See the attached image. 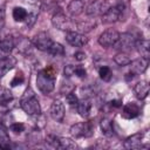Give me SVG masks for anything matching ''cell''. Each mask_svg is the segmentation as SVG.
I'll return each mask as SVG.
<instances>
[{
	"label": "cell",
	"mask_w": 150,
	"mask_h": 150,
	"mask_svg": "<svg viewBox=\"0 0 150 150\" xmlns=\"http://www.w3.org/2000/svg\"><path fill=\"white\" fill-rule=\"evenodd\" d=\"M13 19L16 21V22H22L27 19V15H28V12L26 8L21 7V6H16L13 8Z\"/></svg>",
	"instance_id": "23"
},
{
	"label": "cell",
	"mask_w": 150,
	"mask_h": 150,
	"mask_svg": "<svg viewBox=\"0 0 150 150\" xmlns=\"http://www.w3.org/2000/svg\"><path fill=\"white\" fill-rule=\"evenodd\" d=\"M49 112H50V116L54 121L62 122L63 118H64V105H63V103L59 100H55L50 105Z\"/></svg>",
	"instance_id": "12"
},
{
	"label": "cell",
	"mask_w": 150,
	"mask_h": 150,
	"mask_svg": "<svg viewBox=\"0 0 150 150\" xmlns=\"http://www.w3.org/2000/svg\"><path fill=\"white\" fill-rule=\"evenodd\" d=\"M9 142H11V138L7 132V129L1 123L0 124V143H9Z\"/></svg>",
	"instance_id": "30"
},
{
	"label": "cell",
	"mask_w": 150,
	"mask_h": 150,
	"mask_svg": "<svg viewBox=\"0 0 150 150\" xmlns=\"http://www.w3.org/2000/svg\"><path fill=\"white\" fill-rule=\"evenodd\" d=\"M11 130L14 131L15 134H20V132H22L25 130V125L22 123H20V122H15V123L11 124Z\"/></svg>",
	"instance_id": "34"
},
{
	"label": "cell",
	"mask_w": 150,
	"mask_h": 150,
	"mask_svg": "<svg viewBox=\"0 0 150 150\" xmlns=\"http://www.w3.org/2000/svg\"><path fill=\"white\" fill-rule=\"evenodd\" d=\"M135 45H136L135 36L131 33H123V34H120V38L115 46H117V48H120L121 52L127 53L132 50L135 48Z\"/></svg>",
	"instance_id": "6"
},
{
	"label": "cell",
	"mask_w": 150,
	"mask_h": 150,
	"mask_svg": "<svg viewBox=\"0 0 150 150\" xmlns=\"http://www.w3.org/2000/svg\"><path fill=\"white\" fill-rule=\"evenodd\" d=\"M13 101V94L9 89L0 86V105H6Z\"/></svg>",
	"instance_id": "22"
},
{
	"label": "cell",
	"mask_w": 150,
	"mask_h": 150,
	"mask_svg": "<svg viewBox=\"0 0 150 150\" xmlns=\"http://www.w3.org/2000/svg\"><path fill=\"white\" fill-rule=\"evenodd\" d=\"M110 105L114 108H120V107H122V100H112L110 102Z\"/></svg>",
	"instance_id": "39"
},
{
	"label": "cell",
	"mask_w": 150,
	"mask_h": 150,
	"mask_svg": "<svg viewBox=\"0 0 150 150\" xmlns=\"http://www.w3.org/2000/svg\"><path fill=\"white\" fill-rule=\"evenodd\" d=\"M55 81H56V75H55V69L53 67L45 68V69L40 70L36 75L38 88L45 95H47L54 90Z\"/></svg>",
	"instance_id": "1"
},
{
	"label": "cell",
	"mask_w": 150,
	"mask_h": 150,
	"mask_svg": "<svg viewBox=\"0 0 150 150\" xmlns=\"http://www.w3.org/2000/svg\"><path fill=\"white\" fill-rule=\"evenodd\" d=\"M25 82V76L20 71V73H16V75L13 77V80L11 81V86L12 87H16V86H20Z\"/></svg>",
	"instance_id": "31"
},
{
	"label": "cell",
	"mask_w": 150,
	"mask_h": 150,
	"mask_svg": "<svg viewBox=\"0 0 150 150\" xmlns=\"http://www.w3.org/2000/svg\"><path fill=\"white\" fill-rule=\"evenodd\" d=\"M118 38H120V33L116 29L108 28L103 33H101V35L98 36V43L102 47L109 48V47H112V46L116 45Z\"/></svg>",
	"instance_id": "5"
},
{
	"label": "cell",
	"mask_w": 150,
	"mask_h": 150,
	"mask_svg": "<svg viewBox=\"0 0 150 150\" xmlns=\"http://www.w3.org/2000/svg\"><path fill=\"white\" fill-rule=\"evenodd\" d=\"M135 48L141 54V57H144V59L149 60V56H150V42L148 40H144V39L136 40Z\"/></svg>",
	"instance_id": "18"
},
{
	"label": "cell",
	"mask_w": 150,
	"mask_h": 150,
	"mask_svg": "<svg viewBox=\"0 0 150 150\" xmlns=\"http://www.w3.org/2000/svg\"><path fill=\"white\" fill-rule=\"evenodd\" d=\"M75 74V66H73V64H67L66 67H64V69H63V75H64V77H70V76H73Z\"/></svg>",
	"instance_id": "35"
},
{
	"label": "cell",
	"mask_w": 150,
	"mask_h": 150,
	"mask_svg": "<svg viewBox=\"0 0 150 150\" xmlns=\"http://www.w3.org/2000/svg\"><path fill=\"white\" fill-rule=\"evenodd\" d=\"M52 23L55 28L60 29V30H67L69 32L70 29V22H69V19L64 15L63 12L59 11L56 13H54L53 18H52Z\"/></svg>",
	"instance_id": "10"
},
{
	"label": "cell",
	"mask_w": 150,
	"mask_h": 150,
	"mask_svg": "<svg viewBox=\"0 0 150 150\" xmlns=\"http://www.w3.org/2000/svg\"><path fill=\"white\" fill-rule=\"evenodd\" d=\"M66 101H67V103H68L70 107H76V104H77V102H79V98H77V96H76L73 91H70V93H68V94L66 95Z\"/></svg>",
	"instance_id": "32"
},
{
	"label": "cell",
	"mask_w": 150,
	"mask_h": 150,
	"mask_svg": "<svg viewBox=\"0 0 150 150\" xmlns=\"http://www.w3.org/2000/svg\"><path fill=\"white\" fill-rule=\"evenodd\" d=\"M76 109H77V112L81 117H88L89 112H90V109H91V103L89 100H81L77 102L76 104Z\"/></svg>",
	"instance_id": "20"
},
{
	"label": "cell",
	"mask_w": 150,
	"mask_h": 150,
	"mask_svg": "<svg viewBox=\"0 0 150 150\" xmlns=\"http://www.w3.org/2000/svg\"><path fill=\"white\" fill-rule=\"evenodd\" d=\"M98 75L103 81H109L112 76V73H111V69L108 66H102L98 69Z\"/></svg>",
	"instance_id": "28"
},
{
	"label": "cell",
	"mask_w": 150,
	"mask_h": 150,
	"mask_svg": "<svg viewBox=\"0 0 150 150\" xmlns=\"http://www.w3.org/2000/svg\"><path fill=\"white\" fill-rule=\"evenodd\" d=\"M15 47V42H14V39L9 35L2 38L0 40V50L6 53V54H9Z\"/></svg>",
	"instance_id": "21"
},
{
	"label": "cell",
	"mask_w": 150,
	"mask_h": 150,
	"mask_svg": "<svg viewBox=\"0 0 150 150\" xmlns=\"http://www.w3.org/2000/svg\"><path fill=\"white\" fill-rule=\"evenodd\" d=\"M88 4H89V0H71L68 4L67 9L71 16H77L82 12H84Z\"/></svg>",
	"instance_id": "13"
},
{
	"label": "cell",
	"mask_w": 150,
	"mask_h": 150,
	"mask_svg": "<svg viewBox=\"0 0 150 150\" xmlns=\"http://www.w3.org/2000/svg\"><path fill=\"white\" fill-rule=\"evenodd\" d=\"M11 142L9 143H0V149H11Z\"/></svg>",
	"instance_id": "40"
},
{
	"label": "cell",
	"mask_w": 150,
	"mask_h": 150,
	"mask_svg": "<svg viewBox=\"0 0 150 150\" xmlns=\"http://www.w3.org/2000/svg\"><path fill=\"white\" fill-rule=\"evenodd\" d=\"M14 42H15V47L19 49V52H20L21 54L28 55V54L32 53L34 46H33V42L29 41L27 38L20 36V38H18L16 40H14Z\"/></svg>",
	"instance_id": "15"
},
{
	"label": "cell",
	"mask_w": 150,
	"mask_h": 150,
	"mask_svg": "<svg viewBox=\"0 0 150 150\" xmlns=\"http://www.w3.org/2000/svg\"><path fill=\"white\" fill-rule=\"evenodd\" d=\"M108 8H109V6L107 2H104L102 0H93L87 5L84 11L88 16L95 18V16H102Z\"/></svg>",
	"instance_id": "4"
},
{
	"label": "cell",
	"mask_w": 150,
	"mask_h": 150,
	"mask_svg": "<svg viewBox=\"0 0 150 150\" xmlns=\"http://www.w3.org/2000/svg\"><path fill=\"white\" fill-rule=\"evenodd\" d=\"M74 75H76V76L82 79V77H86L87 71H86V69L82 66H75V74Z\"/></svg>",
	"instance_id": "36"
},
{
	"label": "cell",
	"mask_w": 150,
	"mask_h": 150,
	"mask_svg": "<svg viewBox=\"0 0 150 150\" xmlns=\"http://www.w3.org/2000/svg\"><path fill=\"white\" fill-rule=\"evenodd\" d=\"M32 42H33V46L35 48H38L39 50L47 52L48 48L50 47V45L53 43V40L49 36V34H47L46 32H40V33H38L33 38V41Z\"/></svg>",
	"instance_id": "7"
},
{
	"label": "cell",
	"mask_w": 150,
	"mask_h": 150,
	"mask_svg": "<svg viewBox=\"0 0 150 150\" xmlns=\"http://www.w3.org/2000/svg\"><path fill=\"white\" fill-rule=\"evenodd\" d=\"M74 57H75L77 61H83V60L86 59V53H83V52H76V53L74 54Z\"/></svg>",
	"instance_id": "38"
},
{
	"label": "cell",
	"mask_w": 150,
	"mask_h": 150,
	"mask_svg": "<svg viewBox=\"0 0 150 150\" xmlns=\"http://www.w3.org/2000/svg\"><path fill=\"white\" fill-rule=\"evenodd\" d=\"M129 66H130V73H132L135 76L141 75L148 69L149 60L144 59V57H139V59H136V60L131 61L129 63Z\"/></svg>",
	"instance_id": "11"
},
{
	"label": "cell",
	"mask_w": 150,
	"mask_h": 150,
	"mask_svg": "<svg viewBox=\"0 0 150 150\" xmlns=\"http://www.w3.org/2000/svg\"><path fill=\"white\" fill-rule=\"evenodd\" d=\"M59 136H56V135H47V137H46V143L48 144V145H50L52 148H55V149H59Z\"/></svg>",
	"instance_id": "29"
},
{
	"label": "cell",
	"mask_w": 150,
	"mask_h": 150,
	"mask_svg": "<svg viewBox=\"0 0 150 150\" xmlns=\"http://www.w3.org/2000/svg\"><path fill=\"white\" fill-rule=\"evenodd\" d=\"M36 19H38V13H36V12H30V13H28L27 19L25 20V21H26V25H27L28 27H33L34 23L36 22Z\"/></svg>",
	"instance_id": "33"
},
{
	"label": "cell",
	"mask_w": 150,
	"mask_h": 150,
	"mask_svg": "<svg viewBox=\"0 0 150 150\" xmlns=\"http://www.w3.org/2000/svg\"><path fill=\"white\" fill-rule=\"evenodd\" d=\"M16 64V59L12 55H6L0 59V77L5 76Z\"/></svg>",
	"instance_id": "14"
},
{
	"label": "cell",
	"mask_w": 150,
	"mask_h": 150,
	"mask_svg": "<svg viewBox=\"0 0 150 150\" xmlns=\"http://www.w3.org/2000/svg\"><path fill=\"white\" fill-rule=\"evenodd\" d=\"M77 145L71 138L60 137L59 138V149H75Z\"/></svg>",
	"instance_id": "27"
},
{
	"label": "cell",
	"mask_w": 150,
	"mask_h": 150,
	"mask_svg": "<svg viewBox=\"0 0 150 150\" xmlns=\"http://www.w3.org/2000/svg\"><path fill=\"white\" fill-rule=\"evenodd\" d=\"M100 127H101V130H102L103 135H105V136L109 137V136H111L114 134V127H112L111 120H109L107 117L102 118L101 122H100Z\"/></svg>",
	"instance_id": "24"
},
{
	"label": "cell",
	"mask_w": 150,
	"mask_h": 150,
	"mask_svg": "<svg viewBox=\"0 0 150 150\" xmlns=\"http://www.w3.org/2000/svg\"><path fill=\"white\" fill-rule=\"evenodd\" d=\"M6 23V12L4 8H0V30L4 28Z\"/></svg>",
	"instance_id": "37"
},
{
	"label": "cell",
	"mask_w": 150,
	"mask_h": 150,
	"mask_svg": "<svg viewBox=\"0 0 150 150\" xmlns=\"http://www.w3.org/2000/svg\"><path fill=\"white\" fill-rule=\"evenodd\" d=\"M134 90L138 100H144L149 94V84L146 81H139L135 84Z\"/></svg>",
	"instance_id": "19"
},
{
	"label": "cell",
	"mask_w": 150,
	"mask_h": 150,
	"mask_svg": "<svg viewBox=\"0 0 150 150\" xmlns=\"http://www.w3.org/2000/svg\"><path fill=\"white\" fill-rule=\"evenodd\" d=\"M66 41L73 47H83L88 42V38L79 32L69 30L66 33Z\"/></svg>",
	"instance_id": "9"
},
{
	"label": "cell",
	"mask_w": 150,
	"mask_h": 150,
	"mask_svg": "<svg viewBox=\"0 0 150 150\" xmlns=\"http://www.w3.org/2000/svg\"><path fill=\"white\" fill-rule=\"evenodd\" d=\"M139 115V107L134 103V102H130V103H127L123 109H122V116L124 118H128V120H131V118H135Z\"/></svg>",
	"instance_id": "17"
},
{
	"label": "cell",
	"mask_w": 150,
	"mask_h": 150,
	"mask_svg": "<svg viewBox=\"0 0 150 150\" xmlns=\"http://www.w3.org/2000/svg\"><path fill=\"white\" fill-rule=\"evenodd\" d=\"M142 134L141 132H137V134H134L131 136H129L124 143H123V146L128 150H132V149H139L142 148Z\"/></svg>",
	"instance_id": "16"
},
{
	"label": "cell",
	"mask_w": 150,
	"mask_h": 150,
	"mask_svg": "<svg viewBox=\"0 0 150 150\" xmlns=\"http://www.w3.org/2000/svg\"><path fill=\"white\" fill-rule=\"evenodd\" d=\"M114 61H115V63H116V64H118V66H121V67L129 66V63L131 62L130 57H129L125 53H123V52L117 53V54L114 56Z\"/></svg>",
	"instance_id": "26"
},
{
	"label": "cell",
	"mask_w": 150,
	"mask_h": 150,
	"mask_svg": "<svg viewBox=\"0 0 150 150\" xmlns=\"http://www.w3.org/2000/svg\"><path fill=\"white\" fill-rule=\"evenodd\" d=\"M70 134L75 138L80 137H90L94 134V124L91 121L76 123L70 128Z\"/></svg>",
	"instance_id": "3"
},
{
	"label": "cell",
	"mask_w": 150,
	"mask_h": 150,
	"mask_svg": "<svg viewBox=\"0 0 150 150\" xmlns=\"http://www.w3.org/2000/svg\"><path fill=\"white\" fill-rule=\"evenodd\" d=\"M47 53L50 54L52 56H62L64 54V47L59 42H53L48 48Z\"/></svg>",
	"instance_id": "25"
},
{
	"label": "cell",
	"mask_w": 150,
	"mask_h": 150,
	"mask_svg": "<svg viewBox=\"0 0 150 150\" xmlns=\"http://www.w3.org/2000/svg\"><path fill=\"white\" fill-rule=\"evenodd\" d=\"M123 8L124 6L122 4H118L116 6H112V7H109L105 13L102 15V20L103 22L105 23H112V22H116L120 20L121 15H122V12H123Z\"/></svg>",
	"instance_id": "8"
},
{
	"label": "cell",
	"mask_w": 150,
	"mask_h": 150,
	"mask_svg": "<svg viewBox=\"0 0 150 150\" xmlns=\"http://www.w3.org/2000/svg\"><path fill=\"white\" fill-rule=\"evenodd\" d=\"M20 105L22 108V110L27 114V115H30V116H35V115H39L41 114V105H40V102L39 100L36 98L34 91L28 88L23 96L21 97L20 100Z\"/></svg>",
	"instance_id": "2"
},
{
	"label": "cell",
	"mask_w": 150,
	"mask_h": 150,
	"mask_svg": "<svg viewBox=\"0 0 150 150\" xmlns=\"http://www.w3.org/2000/svg\"><path fill=\"white\" fill-rule=\"evenodd\" d=\"M57 1H62V0H57Z\"/></svg>",
	"instance_id": "41"
}]
</instances>
